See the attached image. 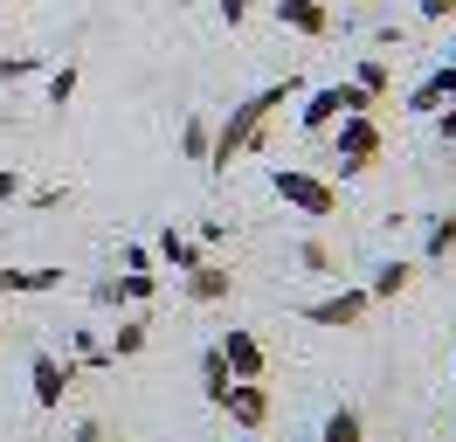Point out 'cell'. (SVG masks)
<instances>
[{
    "mask_svg": "<svg viewBox=\"0 0 456 442\" xmlns=\"http://www.w3.org/2000/svg\"><path fill=\"white\" fill-rule=\"evenodd\" d=\"M297 263H305L312 276H325V283H339V256L318 242V235H312V242H297Z\"/></svg>",
    "mask_w": 456,
    "mask_h": 442,
    "instance_id": "ffe728a7",
    "label": "cell"
},
{
    "mask_svg": "<svg viewBox=\"0 0 456 442\" xmlns=\"http://www.w3.org/2000/svg\"><path fill=\"white\" fill-rule=\"evenodd\" d=\"M152 298H159V276H152V270H125L118 283L97 291V304H152Z\"/></svg>",
    "mask_w": 456,
    "mask_h": 442,
    "instance_id": "7c38bea8",
    "label": "cell"
},
{
    "mask_svg": "<svg viewBox=\"0 0 456 442\" xmlns=\"http://www.w3.org/2000/svg\"><path fill=\"white\" fill-rule=\"evenodd\" d=\"M270 7H277V21H284L290 35H305V42L332 35V7H325V0H270Z\"/></svg>",
    "mask_w": 456,
    "mask_h": 442,
    "instance_id": "ba28073f",
    "label": "cell"
},
{
    "mask_svg": "<svg viewBox=\"0 0 456 442\" xmlns=\"http://www.w3.org/2000/svg\"><path fill=\"white\" fill-rule=\"evenodd\" d=\"M305 318L325 325V332H360L373 318V298H367V283H339L332 298H312V304H305Z\"/></svg>",
    "mask_w": 456,
    "mask_h": 442,
    "instance_id": "277c9868",
    "label": "cell"
},
{
    "mask_svg": "<svg viewBox=\"0 0 456 442\" xmlns=\"http://www.w3.org/2000/svg\"><path fill=\"white\" fill-rule=\"evenodd\" d=\"M222 414L242 429V436H263V422H270V387L263 381H235L228 401H222Z\"/></svg>",
    "mask_w": 456,
    "mask_h": 442,
    "instance_id": "52a82bcc",
    "label": "cell"
},
{
    "mask_svg": "<svg viewBox=\"0 0 456 442\" xmlns=\"http://www.w3.org/2000/svg\"><path fill=\"white\" fill-rule=\"evenodd\" d=\"M228 387H235V373H228V359L208 346V353H200V394H208V408H222Z\"/></svg>",
    "mask_w": 456,
    "mask_h": 442,
    "instance_id": "9a60e30c",
    "label": "cell"
},
{
    "mask_svg": "<svg viewBox=\"0 0 456 442\" xmlns=\"http://www.w3.org/2000/svg\"><path fill=\"white\" fill-rule=\"evenodd\" d=\"M450 70H456V42H450Z\"/></svg>",
    "mask_w": 456,
    "mask_h": 442,
    "instance_id": "f1b7e54d",
    "label": "cell"
},
{
    "mask_svg": "<svg viewBox=\"0 0 456 442\" xmlns=\"http://www.w3.org/2000/svg\"><path fill=\"white\" fill-rule=\"evenodd\" d=\"M62 291V270L56 263H35V270H14V298H49Z\"/></svg>",
    "mask_w": 456,
    "mask_h": 442,
    "instance_id": "d6986e66",
    "label": "cell"
},
{
    "mask_svg": "<svg viewBox=\"0 0 456 442\" xmlns=\"http://www.w3.org/2000/svg\"><path fill=\"white\" fill-rule=\"evenodd\" d=\"M180 283H187V298L194 304H228V291H235V270H228V263H208V256H200L194 270L180 276Z\"/></svg>",
    "mask_w": 456,
    "mask_h": 442,
    "instance_id": "30bf717a",
    "label": "cell"
},
{
    "mask_svg": "<svg viewBox=\"0 0 456 442\" xmlns=\"http://www.w3.org/2000/svg\"><path fill=\"white\" fill-rule=\"evenodd\" d=\"M200 249H208L200 235H180V228H159V249H152V263H167L173 276H187V270L200 263Z\"/></svg>",
    "mask_w": 456,
    "mask_h": 442,
    "instance_id": "8fae6325",
    "label": "cell"
},
{
    "mask_svg": "<svg viewBox=\"0 0 456 442\" xmlns=\"http://www.w3.org/2000/svg\"><path fill=\"white\" fill-rule=\"evenodd\" d=\"M21 193H28V180H21L14 166H0V201H21Z\"/></svg>",
    "mask_w": 456,
    "mask_h": 442,
    "instance_id": "484cf974",
    "label": "cell"
},
{
    "mask_svg": "<svg viewBox=\"0 0 456 442\" xmlns=\"http://www.w3.org/2000/svg\"><path fill=\"white\" fill-rule=\"evenodd\" d=\"M325 138H332V166H339V180H360V173H373V166H380V152H387V132H380V118H373V110H353V118H339Z\"/></svg>",
    "mask_w": 456,
    "mask_h": 442,
    "instance_id": "7a4b0ae2",
    "label": "cell"
},
{
    "mask_svg": "<svg viewBox=\"0 0 456 442\" xmlns=\"http://www.w3.org/2000/svg\"><path fill=\"white\" fill-rule=\"evenodd\" d=\"M77 387V359H56V353H35L28 359V394L42 414H62V394Z\"/></svg>",
    "mask_w": 456,
    "mask_h": 442,
    "instance_id": "5b68a950",
    "label": "cell"
},
{
    "mask_svg": "<svg viewBox=\"0 0 456 442\" xmlns=\"http://www.w3.org/2000/svg\"><path fill=\"white\" fill-rule=\"evenodd\" d=\"M415 14L436 28V21H450V14H456V0H415Z\"/></svg>",
    "mask_w": 456,
    "mask_h": 442,
    "instance_id": "d4e9b609",
    "label": "cell"
},
{
    "mask_svg": "<svg viewBox=\"0 0 456 442\" xmlns=\"http://www.w3.org/2000/svg\"><path fill=\"white\" fill-rule=\"evenodd\" d=\"M290 104H297V83H290V77H284V83H263L256 97H242V104L215 125V138H208V173H222L228 160H242L249 145H263L270 118H277V110H290Z\"/></svg>",
    "mask_w": 456,
    "mask_h": 442,
    "instance_id": "6da1fadb",
    "label": "cell"
},
{
    "mask_svg": "<svg viewBox=\"0 0 456 442\" xmlns=\"http://www.w3.org/2000/svg\"><path fill=\"white\" fill-rule=\"evenodd\" d=\"M456 256V215H436L428 221V242H422V263L436 270V263H450Z\"/></svg>",
    "mask_w": 456,
    "mask_h": 442,
    "instance_id": "e0dca14e",
    "label": "cell"
},
{
    "mask_svg": "<svg viewBox=\"0 0 456 442\" xmlns=\"http://www.w3.org/2000/svg\"><path fill=\"white\" fill-rule=\"evenodd\" d=\"M450 97H456V70L443 62V70H428V77L415 83L408 97H401V110H415V118H436V110L450 104Z\"/></svg>",
    "mask_w": 456,
    "mask_h": 442,
    "instance_id": "9c48e42d",
    "label": "cell"
},
{
    "mask_svg": "<svg viewBox=\"0 0 456 442\" xmlns=\"http://www.w3.org/2000/svg\"><path fill=\"white\" fill-rule=\"evenodd\" d=\"M215 7H222V21H228V28H242L249 14H256V0H215Z\"/></svg>",
    "mask_w": 456,
    "mask_h": 442,
    "instance_id": "cb8c5ba5",
    "label": "cell"
},
{
    "mask_svg": "<svg viewBox=\"0 0 456 442\" xmlns=\"http://www.w3.org/2000/svg\"><path fill=\"white\" fill-rule=\"evenodd\" d=\"M14 298V270H7V263H0V304Z\"/></svg>",
    "mask_w": 456,
    "mask_h": 442,
    "instance_id": "83f0119b",
    "label": "cell"
},
{
    "mask_svg": "<svg viewBox=\"0 0 456 442\" xmlns=\"http://www.w3.org/2000/svg\"><path fill=\"white\" fill-rule=\"evenodd\" d=\"M270 193H277L284 208H297L305 221L339 215V187H332L325 173H312V166H270Z\"/></svg>",
    "mask_w": 456,
    "mask_h": 442,
    "instance_id": "3957f363",
    "label": "cell"
},
{
    "mask_svg": "<svg viewBox=\"0 0 456 442\" xmlns=\"http://www.w3.org/2000/svg\"><path fill=\"white\" fill-rule=\"evenodd\" d=\"M242 442H263V436H242Z\"/></svg>",
    "mask_w": 456,
    "mask_h": 442,
    "instance_id": "4dcf8cb0",
    "label": "cell"
},
{
    "mask_svg": "<svg viewBox=\"0 0 456 442\" xmlns=\"http://www.w3.org/2000/svg\"><path fill=\"white\" fill-rule=\"evenodd\" d=\"M436 132H443V138H450V145H456V97H450V104H443V110H436Z\"/></svg>",
    "mask_w": 456,
    "mask_h": 442,
    "instance_id": "4316f807",
    "label": "cell"
},
{
    "mask_svg": "<svg viewBox=\"0 0 456 442\" xmlns=\"http://www.w3.org/2000/svg\"><path fill=\"white\" fill-rule=\"evenodd\" d=\"M450 387H456V359H450Z\"/></svg>",
    "mask_w": 456,
    "mask_h": 442,
    "instance_id": "f546056e",
    "label": "cell"
},
{
    "mask_svg": "<svg viewBox=\"0 0 456 442\" xmlns=\"http://www.w3.org/2000/svg\"><path fill=\"white\" fill-rule=\"evenodd\" d=\"M408 283H415V263H408V256H395V263H380V270H373L367 298H373V304H395Z\"/></svg>",
    "mask_w": 456,
    "mask_h": 442,
    "instance_id": "4fadbf2b",
    "label": "cell"
},
{
    "mask_svg": "<svg viewBox=\"0 0 456 442\" xmlns=\"http://www.w3.org/2000/svg\"><path fill=\"white\" fill-rule=\"evenodd\" d=\"M208 138H215V125H208V118H200V110H194V118L180 125V152H187V160H194V166H208Z\"/></svg>",
    "mask_w": 456,
    "mask_h": 442,
    "instance_id": "44dd1931",
    "label": "cell"
},
{
    "mask_svg": "<svg viewBox=\"0 0 456 442\" xmlns=\"http://www.w3.org/2000/svg\"><path fill=\"white\" fill-rule=\"evenodd\" d=\"M180 7H194V0H180Z\"/></svg>",
    "mask_w": 456,
    "mask_h": 442,
    "instance_id": "1f68e13d",
    "label": "cell"
},
{
    "mask_svg": "<svg viewBox=\"0 0 456 442\" xmlns=\"http://www.w3.org/2000/svg\"><path fill=\"white\" fill-rule=\"evenodd\" d=\"M353 83L367 90L373 104H387V97H395V70H387V55H360V62H353Z\"/></svg>",
    "mask_w": 456,
    "mask_h": 442,
    "instance_id": "5bb4252c",
    "label": "cell"
},
{
    "mask_svg": "<svg viewBox=\"0 0 456 442\" xmlns=\"http://www.w3.org/2000/svg\"><path fill=\"white\" fill-rule=\"evenodd\" d=\"M69 97H77V62L49 70V104H56V110H69Z\"/></svg>",
    "mask_w": 456,
    "mask_h": 442,
    "instance_id": "7402d4cb",
    "label": "cell"
},
{
    "mask_svg": "<svg viewBox=\"0 0 456 442\" xmlns=\"http://www.w3.org/2000/svg\"><path fill=\"white\" fill-rule=\"evenodd\" d=\"M215 353L228 359V373H235V381H263V366H270V353H263V339L249 325H228L222 339H215Z\"/></svg>",
    "mask_w": 456,
    "mask_h": 442,
    "instance_id": "8992f818",
    "label": "cell"
},
{
    "mask_svg": "<svg viewBox=\"0 0 456 442\" xmlns=\"http://www.w3.org/2000/svg\"><path fill=\"white\" fill-rule=\"evenodd\" d=\"M145 339H152V325H145V318H118V332H111V346H104V353H111V359H139Z\"/></svg>",
    "mask_w": 456,
    "mask_h": 442,
    "instance_id": "ac0fdd59",
    "label": "cell"
},
{
    "mask_svg": "<svg viewBox=\"0 0 456 442\" xmlns=\"http://www.w3.org/2000/svg\"><path fill=\"white\" fill-rule=\"evenodd\" d=\"M318 442H367V414L360 408H332L325 429H318Z\"/></svg>",
    "mask_w": 456,
    "mask_h": 442,
    "instance_id": "2e32d148",
    "label": "cell"
},
{
    "mask_svg": "<svg viewBox=\"0 0 456 442\" xmlns=\"http://www.w3.org/2000/svg\"><path fill=\"white\" fill-rule=\"evenodd\" d=\"M0 339H7V325H0Z\"/></svg>",
    "mask_w": 456,
    "mask_h": 442,
    "instance_id": "d6a6232c",
    "label": "cell"
},
{
    "mask_svg": "<svg viewBox=\"0 0 456 442\" xmlns=\"http://www.w3.org/2000/svg\"><path fill=\"white\" fill-rule=\"evenodd\" d=\"M35 70H42V55H7V62H0V83H21V77H35Z\"/></svg>",
    "mask_w": 456,
    "mask_h": 442,
    "instance_id": "603a6c76",
    "label": "cell"
}]
</instances>
